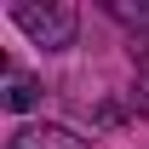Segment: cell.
I'll list each match as a JSON object with an SVG mask.
<instances>
[{"label": "cell", "instance_id": "cell-3", "mask_svg": "<svg viewBox=\"0 0 149 149\" xmlns=\"http://www.w3.org/2000/svg\"><path fill=\"white\" fill-rule=\"evenodd\" d=\"M0 103H6L12 115H29L40 103V80L29 69H17V63H6V69H0Z\"/></svg>", "mask_w": 149, "mask_h": 149}, {"label": "cell", "instance_id": "cell-2", "mask_svg": "<svg viewBox=\"0 0 149 149\" xmlns=\"http://www.w3.org/2000/svg\"><path fill=\"white\" fill-rule=\"evenodd\" d=\"M6 149H92L80 132L57 126V120H35V126H17L12 138H6Z\"/></svg>", "mask_w": 149, "mask_h": 149}, {"label": "cell", "instance_id": "cell-4", "mask_svg": "<svg viewBox=\"0 0 149 149\" xmlns=\"http://www.w3.org/2000/svg\"><path fill=\"white\" fill-rule=\"evenodd\" d=\"M109 17L132 23V29H143V23H149V6H120V0H109Z\"/></svg>", "mask_w": 149, "mask_h": 149}, {"label": "cell", "instance_id": "cell-1", "mask_svg": "<svg viewBox=\"0 0 149 149\" xmlns=\"http://www.w3.org/2000/svg\"><path fill=\"white\" fill-rule=\"evenodd\" d=\"M12 23H17L35 46H46V52H69L74 35H80V12H74L69 0H46V6L17 0V6H12Z\"/></svg>", "mask_w": 149, "mask_h": 149}]
</instances>
